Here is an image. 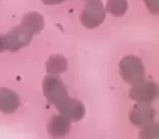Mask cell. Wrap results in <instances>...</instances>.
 <instances>
[{
  "label": "cell",
  "instance_id": "1",
  "mask_svg": "<svg viewBox=\"0 0 159 139\" xmlns=\"http://www.w3.org/2000/svg\"><path fill=\"white\" fill-rule=\"evenodd\" d=\"M119 71L124 82L132 86L143 82L145 77V68H144L143 62L135 55L124 57L120 61Z\"/></svg>",
  "mask_w": 159,
  "mask_h": 139
},
{
  "label": "cell",
  "instance_id": "2",
  "mask_svg": "<svg viewBox=\"0 0 159 139\" xmlns=\"http://www.w3.org/2000/svg\"><path fill=\"white\" fill-rule=\"evenodd\" d=\"M43 90L46 99L55 106L61 104L69 97L66 85L60 80L57 75L49 74V76L45 77L43 82Z\"/></svg>",
  "mask_w": 159,
  "mask_h": 139
},
{
  "label": "cell",
  "instance_id": "3",
  "mask_svg": "<svg viewBox=\"0 0 159 139\" xmlns=\"http://www.w3.org/2000/svg\"><path fill=\"white\" fill-rule=\"evenodd\" d=\"M106 18V10L100 0H89L83 9L80 20L86 28L98 27Z\"/></svg>",
  "mask_w": 159,
  "mask_h": 139
},
{
  "label": "cell",
  "instance_id": "4",
  "mask_svg": "<svg viewBox=\"0 0 159 139\" xmlns=\"http://www.w3.org/2000/svg\"><path fill=\"white\" fill-rule=\"evenodd\" d=\"M33 35L34 34L32 32H30L22 25L16 26V28H13L11 32L5 35L7 50H10L11 52H16V51L24 48L31 42Z\"/></svg>",
  "mask_w": 159,
  "mask_h": 139
},
{
  "label": "cell",
  "instance_id": "5",
  "mask_svg": "<svg viewBox=\"0 0 159 139\" xmlns=\"http://www.w3.org/2000/svg\"><path fill=\"white\" fill-rule=\"evenodd\" d=\"M156 111L149 102H139L130 112V121L139 127L154 123Z\"/></svg>",
  "mask_w": 159,
  "mask_h": 139
},
{
  "label": "cell",
  "instance_id": "6",
  "mask_svg": "<svg viewBox=\"0 0 159 139\" xmlns=\"http://www.w3.org/2000/svg\"><path fill=\"white\" fill-rule=\"evenodd\" d=\"M158 95L157 85L152 82H141L133 85L130 90L131 99L139 102H152Z\"/></svg>",
  "mask_w": 159,
  "mask_h": 139
},
{
  "label": "cell",
  "instance_id": "7",
  "mask_svg": "<svg viewBox=\"0 0 159 139\" xmlns=\"http://www.w3.org/2000/svg\"><path fill=\"white\" fill-rule=\"evenodd\" d=\"M57 110L64 117L72 122H77L82 119L85 115V106L81 101L68 97L61 104L56 106Z\"/></svg>",
  "mask_w": 159,
  "mask_h": 139
},
{
  "label": "cell",
  "instance_id": "8",
  "mask_svg": "<svg viewBox=\"0 0 159 139\" xmlns=\"http://www.w3.org/2000/svg\"><path fill=\"white\" fill-rule=\"evenodd\" d=\"M20 106V98L14 91L0 88V112L5 114L14 113Z\"/></svg>",
  "mask_w": 159,
  "mask_h": 139
},
{
  "label": "cell",
  "instance_id": "9",
  "mask_svg": "<svg viewBox=\"0 0 159 139\" xmlns=\"http://www.w3.org/2000/svg\"><path fill=\"white\" fill-rule=\"evenodd\" d=\"M47 129L51 137L55 138L66 137L70 132V121L63 115H53L49 119Z\"/></svg>",
  "mask_w": 159,
  "mask_h": 139
},
{
  "label": "cell",
  "instance_id": "10",
  "mask_svg": "<svg viewBox=\"0 0 159 139\" xmlns=\"http://www.w3.org/2000/svg\"><path fill=\"white\" fill-rule=\"evenodd\" d=\"M20 25L24 26L25 28H27L33 34L39 33L44 28V18H43L42 14L37 13V12H30V13L23 15L22 22H21Z\"/></svg>",
  "mask_w": 159,
  "mask_h": 139
},
{
  "label": "cell",
  "instance_id": "11",
  "mask_svg": "<svg viewBox=\"0 0 159 139\" xmlns=\"http://www.w3.org/2000/svg\"><path fill=\"white\" fill-rule=\"evenodd\" d=\"M66 68H68V61L63 55H51L46 62V70L50 75H59L66 71Z\"/></svg>",
  "mask_w": 159,
  "mask_h": 139
},
{
  "label": "cell",
  "instance_id": "12",
  "mask_svg": "<svg viewBox=\"0 0 159 139\" xmlns=\"http://www.w3.org/2000/svg\"><path fill=\"white\" fill-rule=\"evenodd\" d=\"M107 12L116 16H121L128 10V1L126 0H108L106 9Z\"/></svg>",
  "mask_w": 159,
  "mask_h": 139
},
{
  "label": "cell",
  "instance_id": "13",
  "mask_svg": "<svg viewBox=\"0 0 159 139\" xmlns=\"http://www.w3.org/2000/svg\"><path fill=\"white\" fill-rule=\"evenodd\" d=\"M159 136V126L156 123L148 124V125L144 126V129L142 130L139 137L141 138H157Z\"/></svg>",
  "mask_w": 159,
  "mask_h": 139
},
{
  "label": "cell",
  "instance_id": "14",
  "mask_svg": "<svg viewBox=\"0 0 159 139\" xmlns=\"http://www.w3.org/2000/svg\"><path fill=\"white\" fill-rule=\"evenodd\" d=\"M144 1L149 12H152V14L159 13V0H144Z\"/></svg>",
  "mask_w": 159,
  "mask_h": 139
},
{
  "label": "cell",
  "instance_id": "15",
  "mask_svg": "<svg viewBox=\"0 0 159 139\" xmlns=\"http://www.w3.org/2000/svg\"><path fill=\"white\" fill-rule=\"evenodd\" d=\"M7 50V46H6V40L5 35H0V52Z\"/></svg>",
  "mask_w": 159,
  "mask_h": 139
},
{
  "label": "cell",
  "instance_id": "16",
  "mask_svg": "<svg viewBox=\"0 0 159 139\" xmlns=\"http://www.w3.org/2000/svg\"><path fill=\"white\" fill-rule=\"evenodd\" d=\"M64 0H43V2L45 5H49V6H53V5H59V3L63 2Z\"/></svg>",
  "mask_w": 159,
  "mask_h": 139
}]
</instances>
